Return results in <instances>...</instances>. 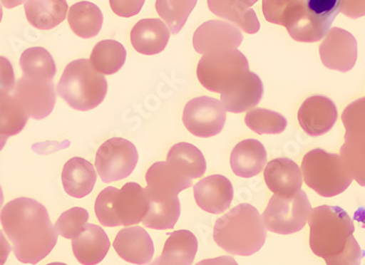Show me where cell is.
Here are the masks:
<instances>
[{"mask_svg":"<svg viewBox=\"0 0 365 265\" xmlns=\"http://www.w3.org/2000/svg\"><path fill=\"white\" fill-rule=\"evenodd\" d=\"M226 109L220 100L202 95L190 100L183 109L185 128L197 137H213L223 130Z\"/></svg>","mask_w":365,"mask_h":265,"instance_id":"10","label":"cell"},{"mask_svg":"<svg viewBox=\"0 0 365 265\" xmlns=\"http://www.w3.org/2000/svg\"><path fill=\"white\" fill-rule=\"evenodd\" d=\"M320 60L332 71H351L358 60V42L350 32L332 28L319 46Z\"/></svg>","mask_w":365,"mask_h":265,"instance_id":"12","label":"cell"},{"mask_svg":"<svg viewBox=\"0 0 365 265\" xmlns=\"http://www.w3.org/2000/svg\"><path fill=\"white\" fill-rule=\"evenodd\" d=\"M301 169L304 182L323 197L341 194L354 181L340 155L320 148L311 150L304 156Z\"/></svg>","mask_w":365,"mask_h":265,"instance_id":"6","label":"cell"},{"mask_svg":"<svg viewBox=\"0 0 365 265\" xmlns=\"http://www.w3.org/2000/svg\"><path fill=\"white\" fill-rule=\"evenodd\" d=\"M363 256H365V254H363L360 244H358L356 238L351 236L344 251L338 254V256H334V258L326 260V264L361 265V260H362Z\"/></svg>","mask_w":365,"mask_h":265,"instance_id":"40","label":"cell"},{"mask_svg":"<svg viewBox=\"0 0 365 265\" xmlns=\"http://www.w3.org/2000/svg\"><path fill=\"white\" fill-rule=\"evenodd\" d=\"M255 3V0H209L207 6L217 17L237 24L246 33L255 34L260 30V22L252 9Z\"/></svg>","mask_w":365,"mask_h":265,"instance_id":"25","label":"cell"},{"mask_svg":"<svg viewBox=\"0 0 365 265\" xmlns=\"http://www.w3.org/2000/svg\"><path fill=\"white\" fill-rule=\"evenodd\" d=\"M150 197L146 189L135 182L123 185L114 199V213L121 225L125 227L138 225L150 211Z\"/></svg>","mask_w":365,"mask_h":265,"instance_id":"17","label":"cell"},{"mask_svg":"<svg viewBox=\"0 0 365 265\" xmlns=\"http://www.w3.org/2000/svg\"><path fill=\"white\" fill-rule=\"evenodd\" d=\"M126 51L115 40L100 41L91 55V62L96 71L102 75H113L125 64Z\"/></svg>","mask_w":365,"mask_h":265,"instance_id":"30","label":"cell"},{"mask_svg":"<svg viewBox=\"0 0 365 265\" xmlns=\"http://www.w3.org/2000/svg\"><path fill=\"white\" fill-rule=\"evenodd\" d=\"M214 241L232 256H250L260 251L267 239L266 227L258 209L240 204L214 226Z\"/></svg>","mask_w":365,"mask_h":265,"instance_id":"3","label":"cell"},{"mask_svg":"<svg viewBox=\"0 0 365 265\" xmlns=\"http://www.w3.org/2000/svg\"><path fill=\"white\" fill-rule=\"evenodd\" d=\"M113 248L120 258L138 265L148 264L155 254L154 242L150 234L138 226L120 230L114 239Z\"/></svg>","mask_w":365,"mask_h":265,"instance_id":"18","label":"cell"},{"mask_svg":"<svg viewBox=\"0 0 365 265\" xmlns=\"http://www.w3.org/2000/svg\"><path fill=\"white\" fill-rule=\"evenodd\" d=\"M1 225L12 242L14 256L24 264H36L56 246L58 234L48 209L36 199L18 197L6 204Z\"/></svg>","mask_w":365,"mask_h":265,"instance_id":"1","label":"cell"},{"mask_svg":"<svg viewBox=\"0 0 365 265\" xmlns=\"http://www.w3.org/2000/svg\"><path fill=\"white\" fill-rule=\"evenodd\" d=\"M302 130L312 136L324 135L331 130L338 119V109L334 102L325 95H312L302 103L297 113Z\"/></svg>","mask_w":365,"mask_h":265,"instance_id":"14","label":"cell"},{"mask_svg":"<svg viewBox=\"0 0 365 265\" xmlns=\"http://www.w3.org/2000/svg\"><path fill=\"white\" fill-rule=\"evenodd\" d=\"M245 123L259 135L281 134L287 128V120L282 114L262 108L247 112Z\"/></svg>","mask_w":365,"mask_h":265,"instance_id":"35","label":"cell"},{"mask_svg":"<svg viewBox=\"0 0 365 265\" xmlns=\"http://www.w3.org/2000/svg\"><path fill=\"white\" fill-rule=\"evenodd\" d=\"M48 265H67V264H65V263L54 262V263H50V264H48Z\"/></svg>","mask_w":365,"mask_h":265,"instance_id":"46","label":"cell"},{"mask_svg":"<svg viewBox=\"0 0 365 265\" xmlns=\"http://www.w3.org/2000/svg\"><path fill=\"white\" fill-rule=\"evenodd\" d=\"M138 161L135 145L125 138L113 137L99 147L96 155V169L103 182H115L132 175Z\"/></svg>","mask_w":365,"mask_h":265,"instance_id":"9","label":"cell"},{"mask_svg":"<svg viewBox=\"0 0 365 265\" xmlns=\"http://www.w3.org/2000/svg\"><path fill=\"white\" fill-rule=\"evenodd\" d=\"M267 152L262 142L254 138L238 142L230 154L232 172L240 178H252L264 170Z\"/></svg>","mask_w":365,"mask_h":265,"instance_id":"23","label":"cell"},{"mask_svg":"<svg viewBox=\"0 0 365 265\" xmlns=\"http://www.w3.org/2000/svg\"><path fill=\"white\" fill-rule=\"evenodd\" d=\"M88 219L89 213L85 209L73 207L57 219L55 230L66 239H75L83 232Z\"/></svg>","mask_w":365,"mask_h":265,"instance_id":"38","label":"cell"},{"mask_svg":"<svg viewBox=\"0 0 365 265\" xmlns=\"http://www.w3.org/2000/svg\"><path fill=\"white\" fill-rule=\"evenodd\" d=\"M242 38V31L234 24L222 20H210L195 30L193 48L202 55L237 50Z\"/></svg>","mask_w":365,"mask_h":265,"instance_id":"13","label":"cell"},{"mask_svg":"<svg viewBox=\"0 0 365 265\" xmlns=\"http://www.w3.org/2000/svg\"><path fill=\"white\" fill-rule=\"evenodd\" d=\"M197 206L210 214H222L230 209L234 199L232 182L222 175H209L193 187Z\"/></svg>","mask_w":365,"mask_h":265,"instance_id":"16","label":"cell"},{"mask_svg":"<svg viewBox=\"0 0 365 265\" xmlns=\"http://www.w3.org/2000/svg\"><path fill=\"white\" fill-rule=\"evenodd\" d=\"M68 24L79 38H91L101 30L103 14L95 4L79 1L69 8Z\"/></svg>","mask_w":365,"mask_h":265,"instance_id":"28","label":"cell"},{"mask_svg":"<svg viewBox=\"0 0 365 265\" xmlns=\"http://www.w3.org/2000/svg\"><path fill=\"white\" fill-rule=\"evenodd\" d=\"M195 265H238V263L236 262L235 259L232 258V256H224L202 260Z\"/></svg>","mask_w":365,"mask_h":265,"instance_id":"43","label":"cell"},{"mask_svg":"<svg viewBox=\"0 0 365 265\" xmlns=\"http://www.w3.org/2000/svg\"><path fill=\"white\" fill-rule=\"evenodd\" d=\"M312 211L309 197L301 189L291 197L273 195L262 214V220L268 232L292 234L301 232L305 227Z\"/></svg>","mask_w":365,"mask_h":265,"instance_id":"8","label":"cell"},{"mask_svg":"<svg viewBox=\"0 0 365 265\" xmlns=\"http://www.w3.org/2000/svg\"><path fill=\"white\" fill-rule=\"evenodd\" d=\"M264 18L287 28L297 42L314 43L331 30L340 12V0H264Z\"/></svg>","mask_w":365,"mask_h":265,"instance_id":"2","label":"cell"},{"mask_svg":"<svg viewBox=\"0 0 365 265\" xmlns=\"http://www.w3.org/2000/svg\"><path fill=\"white\" fill-rule=\"evenodd\" d=\"M24 10L29 24L40 30H51L62 24L69 12L65 0H29Z\"/></svg>","mask_w":365,"mask_h":265,"instance_id":"26","label":"cell"},{"mask_svg":"<svg viewBox=\"0 0 365 265\" xmlns=\"http://www.w3.org/2000/svg\"><path fill=\"white\" fill-rule=\"evenodd\" d=\"M264 93V83L260 77L250 71L238 83L222 93V103L226 111L230 113L250 112V109L260 103Z\"/></svg>","mask_w":365,"mask_h":265,"instance_id":"20","label":"cell"},{"mask_svg":"<svg viewBox=\"0 0 365 265\" xmlns=\"http://www.w3.org/2000/svg\"><path fill=\"white\" fill-rule=\"evenodd\" d=\"M195 5V0H157L155 3L157 12L166 22L171 34L179 33L182 30Z\"/></svg>","mask_w":365,"mask_h":265,"instance_id":"34","label":"cell"},{"mask_svg":"<svg viewBox=\"0 0 365 265\" xmlns=\"http://www.w3.org/2000/svg\"><path fill=\"white\" fill-rule=\"evenodd\" d=\"M148 197L153 201H167L178 197L183 189L192 185V180L181 175L167 161L152 165L146 172Z\"/></svg>","mask_w":365,"mask_h":265,"instance_id":"15","label":"cell"},{"mask_svg":"<svg viewBox=\"0 0 365 265\" xmlns=\"http://www.w3.org/2000/svg\"><path fill=\"white\" fill-rule=\"evenodd\" d=\"M150 211L143 220V225L156 230L175 227L181 214V204L178 197L167 201H153L150 199Z\"/></svg>","mask_w":365,"mask_h":265,"instance_id":"33","label":"cell"},{"mask_svg":"<svg viewBox=\"0 0 365 265\" xmlns=\"http://www.w3.org/2000/svg\"><path fill=\"white\" fill-rule=\"evenodd\" d=\"M20 66L26 78L53 80L56 73V65L52 55L40 46L24 51L20 56Z\"/></svg>","mask_w":365,"mask_h":265,"instance_id":"31","label":"cell"},{"mask_svg":"<svg viewBox=\"0 0 365 265\" xmlns=\"http://www.w3.org/2000/svg\"><path fill=\"white\" fill-rule=\"evenodd\" d=\"M170 30L160 19H142L130 31V43L140 54L155 55L166 48Z\"/></svg>","mask_w":365,"mask_h":265,"instance_id":"22","label":"cell"},{"mask_svg":"<svg viewBox=\"0 0 365 265\" xmlns=\"http://www.w3.org/2000/svg\"><path fill=\"white\" fill-rule=\"evenodd\" d=\"M0 103V134L4 142L10 136L19 134L30 116L20 105V102L9 93H1Z\"/></svg>","mask_w":365,"mask_h":265,"instance_id":"32","label":"cell"},{"mask_svg":"<svg viewBox=\"0 0 365 265\" xmlns=\"http://www.w3.org/2000/svg\"><path fill=\"white\" fill-rule=\"evenodd\" d=\"M354 219L359 222L363 228H365V209L360 207V209L354 213Z\"/></svg>","mask_w":365,"mask_h":265,"instance_id":"44","label":"cell"},{"mask_svg":"<svg viewBox=\"0 0 365 265\" xmlns=\"http://www.w3.org/2000/svg\"><path fill=\"white\" fill-rule=\"evenodd\" d=\"M197 237L189 230L171 232L160 258L171 265H191L197 256Z\"/></svg>","mask_w":365,"mask_h":265,"instance_id":"29","label":"cell"},{"mask_svg":"<svg viewBox=\"0 0 365 265\" xmlns=\"http://www.w3.org/2000/svg\"><path fill=\"white\" fill-rule=\"evenodd\" d=\"M248 73L250 63L238 50L203 55L197 67V76L201 85L207 90L221 95Z\"/></svg>","mask_w":365,"mask_h":265,"instance_id":"7","label":"cell"},{"mask_svg":"<svg viewBox=\"0 0 365 265\" xmlns=\"http://www.w3.org/2000/svg\"><path fill=\"white\" fill-rule=\"evenodd\" d=\"M144 0H110V6L114 14L120 17L128 18L140 14L144 6Z\"/></svg>","mask_w":365,"mask_h":265,"instance_id":"41","label":"cell"},{"mask_svg":"<svg viewBox=\"0 0 365 265\" xmlns=\"http://www.w3.org/2000/svg\"><path fill=\"white\" fill-rule=\"evenodd\" d=\"M110 240L100 226L87 224L83 232L71 241L75 258L83 265H97L106 258Z\"/></svg>","mask_w":365,"mask_h":265,"instance_id":"21","label":"cell"},{"mask_svg":"<svg viewBox=\"0 0 365 265\" xmlns=\"http://www.w3.org/2000/svg\"><path fill=\"white\" fill-rule=\"evenodd\" d=\"M97 181L95 167L81 157H74L66 161L62 172L65 192L75 199H83L93 192Z\"/></svg>","mask_w":365,"mask_h":265,"instance_id":"24","label":"cell"},{"mask_svg":"<svg viewBox=\"0 0 365 265\" xmlns=\"http://www.w3.org/2000/svg\"><path fill=\"white\" fill-rule=\"evenodd\" d=\"M340 157L348 172L361 187H365V145L344 142Z\"/></svg>","mask_w":365,"mask_h":265,"instance_id":"37","label":"cell"},{"mask_svg":"<svg viewBox=\"0 0 365 265\" xmlns=\"http://www.w3.org/2000/svg\"><path fill=\"white\" fill-rule=\"evenodd\" d=\"M14 97L20 102L30 118L43 120L54 109L56 91L53 80H38L24 76L16 83Z\"/></svg>","mask_w":365,"mask_h":265,"instance_id":"11","label":"cell"},{"mask_svg":"<svg viewBox=\"0 0 365 265\" xmlns=\"http://www.w3.org/2000/svg\"><path fill=\"white\" fill-rule=\"evenodd\" d=\"M309 224L312 251L325 261L341 254L354 236V220L339 206L322 205L313 209Z\"/></svg>","mask_w":365,"mask_h":265,"instance_id":"5","label":"cell"},{"mask_svg":"<svg viewBox=\"0 0 365 265\" xmlns=\"http://www.w3.org/2000/svg\"><path fill=\"white\" fill-rule=\"evenodd\" d=\"M264 181L274 194L291 197L301 191L303 173L297 162L282 157L269 161L264 169Z\"/></svg>","mask_w":365,"mask_h":265,"instance_id":"19","label":"cell"},{"mask_svg":"<svg viewBox=\"0 0 365 265\" xmlns=\"http://www.w3.org/2000/svg\"><path fill=\"white\" fill-rule=\"evenodd\" d=\"M56 93L73 109L89 111L105 100L107 79L105 75L96 71L91 60L73 61L65 67L57 83Z\"/></svg>","mask_w":365,"mask_h":265,"instance_id":"4","label":"cell"},{"mask_svg":"<svg viewBox=\"0 0 365 265\" xmlns=\"http://www.w3.org/2000/svg\"><path fill=\"white\" fill-rule=\"evenodd\" d=\"M340 11L350 18L362 17L365 14V1H342L340 0Z\"/></svg>","mask_w":365,"mask_h":265,"instance_id":"42","label":"cell"},{"mask_svg":"<svg viewBox=\"0 0 365 265\" xmlns=\"http://www.w3.org/2000/svg\"><path fill=\"white\" fill-rule=\"evenodd\" d=\"M166 161L191 180L201 178L207 171V160L201 150L189 142L173 145L169 150Z\"/></svg>","mask_w":365,"mask_h":265,"instance_id":"27","label":"cell"},{"mask_svg":"<svg viewBox=\"0 0 365 265\" xmlns=\"http://www.w3.org/2000/svg\"><path fill=\"white\" fill-rule=\"evenodd\" d=\"M150 265H171L169 264L168 262H166V261L163 260L160 256L159 258H157L156 260L154 261V262L150 263Z\"/></svg>","mask_w":365,"mask_h":265,"instance_id":"45","label":"cell"},{"mask_svg":"<svg viewBox=\"0 0 365 265\" xmlns=\"http://www.w3.org/2000/svg\"><path fill=\"white\" fill-rule=\"evenodd\" d=\"M119 189L116 187H106L99 193L95 203V213L100 224L105 227H118L121 226L119 219L114 213V199Z\"/></svg>","mask_w":365,"mask_h":265,"instance_id":"39","label":"cell"},{"mask_svg":"<svg viewBox=\"0 0 365 265\" xmlns=\"http://www.w3.org/2000/svg\"><path fill=\"white\" fill-rule=\"evenodd\" d=\"M341 119L346 128L344 142L365 145V98L350 103L344 110Z\"/></svg>","mask_w":365,"mask_h":265,"instance_id":"36","label":"cell"}]
</instances>
